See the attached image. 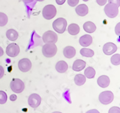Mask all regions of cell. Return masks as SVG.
Here are the masks:
<instances>
[{
    "mask_svg": "<svg viewBox=\"0 0 120 113\" xmlns=\"http://www.w3.org/2000/svg\"><path fill=\"white\" fill-rule=\"evenodd\" d=\"M57 47L53 43H46L43 46V54L46 58H52L57 53Z\"/></svg>",
    "mask_w": 120,
    "mask_h": 113,
    "instance_id": "cell-1",
    "label": "cell"
},
{
    "mask_svg": "<svg viewBox=\"0 0 120 113\" xmlns=\"http://www.w3.org/2000/svg\"><path fill=\"white\" fill-rule=\"evenodd\" d=\"M67 25V21L63 18H59L55 19L52 24V27L54 30L60 34H62L66 31Z\"/></svg>",
    "mask_w": 120,
    "mask_h": 113,
    "instance_id": "cell-2",
    "label": "cell"
},
{
    "mask_svg": "<svg viewBox=\"0 0 120 113\" xmlns=\"http://www.w3.org/2000/svg\"><path fill=\"white\" fill-rule=\"evenodd\" d=\"M56 8L52 4H49L45 6L42 10L43 17L46 19L50 20L54 18L56 15Z\"/></svg>",
    "mask_w": 120,
    "mask_h": 113,
    "instance_id": "cell-3",
    "label": "cell"
},
{
    "mask_svg": "<svg viewBox=\"0 0 120 113\" xmlns=\"http://www.w3.org/2000/svg\"><path fill=\"white\" fill-rule=\"evenodd\" d=\"M10 88L15 93H21L24 90L25 84L21 79L18 78L13 79L10 82Z\"/></svg>",
    "mask_w": 120,
    "mask_h": 113,
    "instance_id": "cell-4",
    "label": "cell"
},
{
    "mask_svg": "<svg viewBox=\"0 0 120 113\" xmlns=\"http://www.w3.org/2000/svg\"><path fill=\"white\" fill-rule=\"evenodd\" d=\"M114 99L113 92L111 91H105L101 92L98 96V100L101 104L103 105H108L112 103Z\"/></svg>",
    "mask_w": 120,
    "mask_h": 113,
    "instance_id": "cell-5",
    "label": "cell"
},
{
    "mask_svg": "<svg viewBox=\"0 0 120 113\" xmlns=\"http://www.w3.org/2000/svg\"><path fill=\"white\" fill-rule=\"evenodd\" d=\"M105 13L109 18H114L118 15V7L112 3H108L104 8Z\"/></svg>",
    "mask_w": 120,
    "mask_h": 113,
    "instance_id": "cell-6",
    "label": "cell"
},
{
    "mask_svg": "<svg viewBox=\"0 0 120 113\" xmlns=\"http://www.w3.org/2000/svg\"><path fill=\"white\" fill-rule=\"evenodd\" d=\"M42 38L45 43L55 44L58 41V36L56 33L51 30H48L44 33Z\"/></svg>",
    "mask_w": 120,
    "mask_h": 113,
    "instance_id": "cell-7",
    "label": "cell"
},
{
    "mask_svg": "<svg viewBox=\"0 0 120 113\" xmlns=\"http://www.w3.org/2000/svg\"><path fill=\"white\" fill-rule=\"evenodd\" d=\"M20 48L16 43H11L8 44L6 48V54L11 58H15L19 54Z\"/></svg>",
    "mask_w": 120,
    "mask_h": 113,
    "instance_id": "cell-8",
    "label": "cell"
},
{
    "mask_svg": "<svg viewBox=\"0 0 120 113\" xmlns=\"http://www.w3.org/2000/svg\"><path fill=\"white\" fill-rule=\"evenodd\" d=\"M18 67L22 72H28L31 68L32 63L28 58H23L18 62Z\"/></svg>",
    "mask_w": 120,
    "mask_h": 113,
    "instance_id": "cell-9",
    "label": "cell"
},
{
    "mask_svg": "<svg viewBox=\"0 0 120 113\" xmlns=\"http://www.w3.org/2000/svg\"><path fill=\"white\" fill-rule=\"evenodd\" d=\"M41 102V97L38 94H36V93H33L31 94L29 96L28 100V104L31 107L36 108H37Z\"/></svg>",
    "mask_w": 120,
    "mask_h": 113,
    "instance_id": "cell-10",
    "label": "cell"
},
{
    "mask_svg": "<svg viewBox=\"0 0 120 113\" xmlns=\"http://www.w3.org/2000/svg\"><path fill=\"white\" fill-rule=\"evenodd\" d=\"M117 50V47L115 44L112 42L106 43L103 47V53L106 55H111L115 53Z\"/></svg>",
    "mask_w": 120,
    "mask_h": 113,
    "instance_id": "cell-11",
    "label": "cell"
},
{
    "mask_svg": "<svg viewBox=\"0 0 120 113\" xmlns=\"http://www.w3.org/2000/svg\"><path fill=\"white\" fill-rule=\"evenodd\" d=\"M93 42V38L89 35H84L79 39V44L82 47H88Z\"/></svg>",
    "mask_w": 120,
    "mask_h": 113,
    "instance_id": "cell-12",
    "label": "cell"
},
{
    "mask_svg": "<svg viewBox=\"0 0 120 113\" xmlns=\"http://www.w3.org/2000/svg\"><path fill=\"white\" fill-rule=\"evenodd\" d=\"M76 13L80 17H84L88 13V7L86 4H82L77 6L75 8Z\"/></svg>",
    "mask_w": 120,
    "mask_h": 113,
    "instance_id": "cell-13",
    "label": "cell"
},
{
    "mask_svg": "<svg viewBox=\"0 0 120 113\" xmlns=\"http://www.w3.org/2000/svg\"><path fill=\"white\" fill-rule=\"evenodd\" d=\"M85 66H86L85 61L82 59H77L74 62L72 68L75 71H81L84 69Z\"/></svg>",
    "mask_w": 120,
    "mask_h": 113,
    "instance_id": "cell-14",
    "label": "cell"
},
{
    "mask_svg": "<svg viewBox=\"0 0 120 113\" xmlns=\"http://www.w3.org/2000/svg\"><path fill=\"white\" fill-rule=\"evenodd\" d=\"M97 84L101 88H106L110 84V79L106 75L100 76L97 79Z\"/></svg>",
    "mask_w": 120,
    "mask_h": 113,
    "instance_id": "cell-15",
    "label": "cell"
},
{
    "mask_svg": "<svg viewBox=\"0 0 120 113\" xmlns=\"http://www.w3.org/2000/svg\"><path fill=\"white\" fill-rule=\"evenodd\" d=\"M76 51L75 48L71 46H67L63 50L64 56L68 59H71L75 57V56L76 55Z\"/></svg>",
    "mask_w": 120,
    "mask_h": 113,
    "instance_id": "cell-16",
    "label": "cell"
},
{
    "mask_svg": "<svg viewBox=\"0 0 120 113\" xmlns=\"http://www.w3.org/2000/svg\"><path fill=\"white\" fill-rule=\"evenodd\" d=\"M55 69L58 73H64L68 69V64H67L66 61H58L56 63Z\"/></svg>",
    "mask_w": 120,
    "mask_h": 113,
    "instance_id": "cell-17",
    "label": "cell"
},
{
    "mask_svg": "<svg viewBox=\"0 0 120 113\" xmlns=\"http://www.w3.org/2000/svg\"><path fill=\"white\" fill-rule=\"evenodd\" d=\"M83 30L86 32L89 33H92L94 32L96 30V25L94 22L91 21H87L85 22L83 25Z\"/></svg>",
    "mask_w": 120,
    "mask_h": 113,
    "instance_id": "cell-18",
    "label": "cell"
},
{
    "mask_svg": "<svg viewBox=\"0 0 120 113\" xmlns=\"http://www.w3.org/2000/svg\"><path fill=\"white\" fill-rule=\"evenodd\" d=\"M6 36L8 40L15 41L18 38V33L14 29H9L6 32Z\"/></svg>",
    "mask_w": 120,
    "mask_h": 113,
    "instance_id": "cell-19",
    "label": "cell"
},
{
    "mask_svg": "<svg viewBox=\"0 0 120 113\" xmlns=\"http://www.w3.org/2000/svg\"><path fill=\"white\" fill-rule=\"evenodd\" d=\"M79 31H80V27L76 24H71L68 27V32L71 35H78L79 33Z\"/></svg>",
    "mask_w": 120,
    "mask_h": 113,
    "instance_id": "cell-20",
    "label": "cell"
},
{
    "mask_svg": "<svg viewBox=\"0 0 120 113\" xmlns=\"http://www.w3.org/2000/svg\"><path fill=\"white\" fill-rule=\"evenodd\" d=\"M74 81L76 85L78 86H82L86 82V77L82 74H78L75 76Z\"/></svg>",
    "mask_w": 120,
    "mask_h": 113,
    "instance_id": "cell-21",
    "label": "cell"
},
{
    "mask_svg": "<svg viewBox=\"0 0 120 113\" xmlns=\"http://www.w3.org/2000/svg\"><path fill=\"white\" fill-rule=\"evenodd\" d=\"M84 75L85 77H87L88 79H93L95 77L96 71L94 69V68L91 67H88L85 70Z\"/></svg>",
    "mask_w": 120,
    "mask_h": 113,
    "instance_id": "cell-22",
    "label": "cell"
},
{
    "mask_svg": "<svg viewBox=\"0 0 120 113\" xmlns=\"http://www.w3.org/2000/svg\"><path fill=\"white\" fill-rule=\"evenodd\" d=\"M80 53L82 56L86 58H91L94 54V52L93 50L86 48H82L80 51Z\"/></svg>",
    "mask_w": 120,
    "mask_h": 113,
    "instance_id": "cell-23",
    "label": "cell"
},
{
    "mask_svg": "<svg viewBox=\"0 0 120 113\" xmlns=\"http://www.w3.org/2000/svg\"><path fill=\"white\" fill-rule=\"evenodd\" d=\"M8 22V17L4 13L0 12V27H4Z\"/></svg>",
    "mask_w": 120,
    "mask_h": 113,
    "instance_id": "cell-24",
    "label": "cell"
},
{
    "mask_svg": "<svg viewBox=\"0 0 120 113\" xmlns=\"http://www.w3.org/2000/svg\"><path fill=\"white\" fill-rule=\"evenodd\" d=\"M111 63L114 65H119L120 64V54H115L111 58Z\"/></svg>",
    "mask_w": 120,
    "mask_h": 113,
    "instance_id": "cell-25",
    "label": "cell"
},
{
    "mask_svg": "<svg viewBox=\"0 0 120 113\" xmlns=\"http://www.w3.org/2000/svg\"><path fill=\"white\" fill-rule=\"evenodd\" d=\"M7 100V95L3 91H0V104H6Z\"/></svg>",
    "mask_w": 120,
    "mask_h": 113,
    "instance_id": "cell-26",
    "label": "cell"
},
{
    "mask_svg": "<svg viewBox=\"0 0 120 113\" xmlns=\"http://www.w3.org/2000/svg\"><path fill=\"white\" fill-rule=\"evenodd\" d=\"M79 2V0H68L67 3L71 7H75L76 6Z\"/></svg>",
    "mask_w": 120,
    "mask_h": 113,
    "instance_id": "cell-27",
    "label": "cell"
},
{
    "mask_svg": "<svg viewBox=\"0 0 120 113\" xmlns=\"http://www.w3.org/2000/svg\"><path fill=\"white\" fill-rule=\"evenodd\" d=\"M109 113H120V108L118 106H113L109 109Z\"/></svg>",
    "mask_w": 120,
    "mask_h": 113,
    "instance_id": "cell-28",
    "label": "cell"
},
{
    "mask_svg": "<svg viewBox=\"0 0 120 113\" xmlns=\"http://www.w3.org/2000/svg\"><path fill=\"white\" fill-rule=\"evenodd\" d=\"M109 3H112V4H114L115 5L118 6V7H120V0H108Z\"/></svg>",
    "mask_w": 120,
    "mask_h": 113,
    "instance_id": "cell-29",
    "label": "cell"
},
{
    "mask_svg": "<svg viewBox=\"0 0 120 113\" xmlns=\"http://www.w3.org/2000/svg\"><path fill=\"white\" fill-rule=\"evenodd\" d=\"M107 1L108 0H96L97 4L100 6H103L105 4H106V3H107Z\"/></svg>",
    "mask_w": 120,
    "mask_h": 113,
    "instance_id": "cell-30",
    "label": "cell"
},
{
    "mask_svg": "<svg viewBox=\"0 0 120 113\" xmlns=\"http://www.w3.org/2000/svg\"><path fill=\"white\" fill-rule=\"evenodd\" d=\"M4 68H3L1 65H0V79H1L2 77L4 76Z\"/></svg>",
    "mask_w": 120,
    "mask_h": 113,
    "instance_id": "cell-31",
    "label": "cell"
},
{
    "mask_svg": "<svg viewBox=\"0 0 120 113\" xmlns=\"http://www.w3.org/2000/svg\"><path fill=\"white\" fill-rule=\"evenodd\" d=\"M55 1H56V4L58 5H63L66 2V0H55Z\"/></svg>",
    "mask_w": 120,
    "mask_h": 113,
    "instance_id": "cell-32",
    "label": "cell"
},
{
    "mask_svg": "<svg viewBox=\"0 0 120 113\" xmlns=\"http://www.w3.org/2000/svg\"><path fill=\"white\" fill-rule=\"evenodd\" d=\"M86 113H100L98 110L96 109H90V110L88 111Z\"/></svg>",
    "mask_w": 120,
    "mask_h": 113,
    "instance_id": "cell-33",
    "label": "cell"
},
{
    "mask_svg": "<svg viewBox=\"0 0 120 113\" xmlns=\"http://www.w3.org/2000/svg\"><path fill=\"white\" fill-rule=\"evenodd\" d=\"M10 99L11 101H15L17 99L16 95H15V94H12V95H11L10 97Z\"/></svg>",
    "mask_w": 120,
    "mask_h": 113,
    "instance_id": "cell-34",
    "label": "cell"
},
{
    "mask_svg": "<svg viewBox=\"0 0 120 113\" xmlns=\"http://www.w3.org/2000/svg\"><path fill=\"white\" fill-rule=\"evenodd\" d=\"M22 1L25 4H28V3H31V2L34 1V0H22Z\"/></svg>",
    "mask_w": 120,
    "mask_h": 113,
    "instance_id": "cell-35",
    "label": "cell"
},
{
    "mask_svg": "<svg viewBox=\"0 0 120 113\" xmlns=\"http://www.w3.org/2000/svg\"><path fill=\"white\" fill-rule=\"evenodd\" d=\"M3 54H4V50L1 47H0V57H1Z\"/></svg>",
    "mask_w": 120,
    "mask_h": 113,
    "instance_id": "cell-36",
    "label": "cell"
},
{
    "mask_svg": "<svg viewBox=\"0 0 120 113\" xmlns=\"http://www.w3.org/2000/svg\"><path fill=\"white\" fill-rule=\"evenodd\" d=\"M52 113H61V112H59V111H55V112H53Z\"/></svg>",
    "mask_w": 120,
    "mask_h": 113,
    "instance_id": "cell-37",
    "label": "cell"
},
{
    "mask_svg": "<svg viewBox=\"0 0 120 113\" xmlns=\"http://www.w3.org/2000/svg\"><path fill=\"white\" fill-rule=\"evenodd\" d=\"M36 1H40V2H41V1H43L44 0H36Z\"/></svg>",
    "mask_w": 120,
    "mask_h": 113,
    "instance_id": "cell-38",
    "label": "cell"
},
{
    "mask_svg": "<svg viewBox=\"0 0 120 113\" xmlns=\"http://www.w3.org/2000/svg\"><path fill=\"white\" fill-rule=\"evenodd\" d=\"M83 1L85 2H87V1H88L89 0H83Z\"/></svg>",
    "mask_w": 120,
    "mask_h": 113,
    "instance_id": "cell-39",
    "label": "cell"
}]
</instances>
